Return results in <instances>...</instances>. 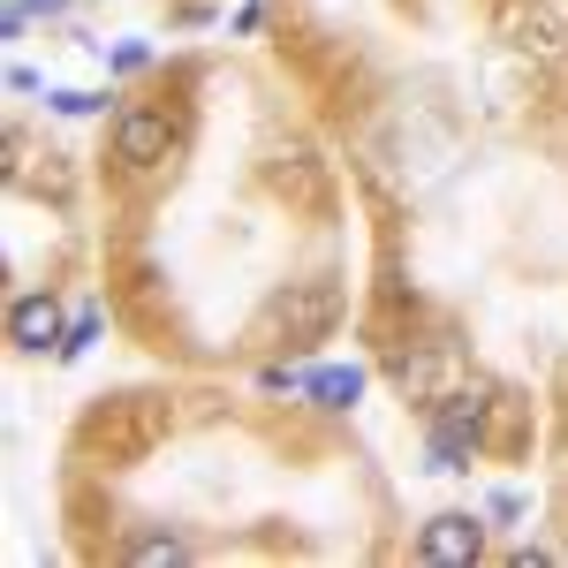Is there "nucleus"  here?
Masks as SVG:
<instances>
[{
    "mask_svg": "<svg viewBox=\"0 0 568 568\" xmlns=\"http://www.w3.org/2000/svg\"><path fill=\"white\" fill-rule=\"evenodd\" d=\"M417 554H425L433 568H470L485 554V524L478 516H433L425 538H417Z\"/></svg>",
    "mask_w": 568,
    "mask_h": 568,
    "instance_id": "7ed1b4c3",
    "label": "nucleus"
},
{
    "mask_svg": "<svg viewBox=\"0 0 568 568\" xmlns=\"http://www.w3.org/2000/svg\"><path fill=\"white\" fill-rule=\"evenodd\" d=\"M114 160L122 168H160L168 160V114H152V106H136L114 122Z\"/></svg>",
    "mask_w": 568,
    "mask_h": 568,
    "instance_id": "39448f33",
    "label": "nucleus"
},
{
    "mask_svg": "<svg viewBox=\"0 0 568 568\" xmlns=\"http://www.w3.org/2000/svg\"><path fill=\"white\" fill-rule=\"evenodd\" d=\"M334 311H342V288H334V281H304V288L281 304V334H288L296 349H304V342H326Z\"/></svg>",
    "mask_w": 568,
    "mask_h": 568,
    "instance_id": "f03ea898",
    "label": "nucleus"
},
{
    "mask_svg": "<svg viewBox=\"0 0 568 568\" xmlns=\"http://www.w3.org/2000/svg\"><path fill=\"white\" fill-rule=\"evenodd\" d=\"M8 342H16V349H61V342H69V318H61V304H53V296H16V304H8Z\"/></svg>",
    "mask_w": 568,
    "mask_h": 568,
    "instance_id": "20e7f679",
    "label": "nucleus"
},
{
    "mask_svg": "<svg viewBox=\"0 0 568 568\" xmlns=\"http://www.w3.org/2000/svg\"><path fill=\"white\" fill-rule=\"evenodd\" d=\"M485 402L478 394H447L433 417V470H470V439H478Z\"/></svg>",
    "mask_w": 568,
    "mask_h": 568,
    "instance_id": "f257e3e1",
    "label": "nucleus"
},
{
    "mask_svg": "<svg viewBox=\"0 0 568 568\" xmlns=\"http://www.w3.org/2000/svg\"><path fill=\"white\" fill-rule=\"evenodd\" d=\"M304 387L318 394V409H349L356 394H364V372L356 364H334V372H304Z\"/></svg>",
    "mask_w": 568,
    "mask_h": 568,
    "instance_id": "423d86ee",
    "label": "nucleus"
},
{
    "mask_svg": "<svg viewBox=\"0 0 568 568\" xmlns=\"http://www.w3.org/2000/svg\"><path fill=\"white\" fill-rule=\"evenodd\" d=\"M23 8H31V16H61L69 0H23Z\"/></svg>",
    "mask_w": 568,
    "mask_h": 568,
    "instance_id": "1a4fd4ad",
    "label": "nucleus"
},
{
    "mask_svg": "<svg viewBox=\"0 0 568 568\" xmlns=\"http://www.w3.org/2000/svg\"><path fill=\"white\" fill-rule=\"evenodd\" d=\"M91 342H99V311H84V318L69 326V342H61V356H84Z\"/></svg>",
    "mask_w": 568,
    "mask_h": 568,
    "instance_id": "6e6552de",
    "label": "nucleus"
},
{
    "mask_svg": "<svg viewBox=\"0 0 568 568\" xmlns=\"http://www.w3.org/2000/svg\"><path fill=\"white\" fill-rule=\"evenodd\" d=\"M130 561H144V568H160V561H182V538H144Z\"/></svg>",
    "mask_w": 568,
    "mask_h": 568,
    "instance_id": "0eeeda50",
    "label": "nucleus"
}]
</instances>
